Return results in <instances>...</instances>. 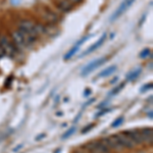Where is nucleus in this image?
Returning a JSON list of instances; mask_svg holds the SVG:
<instances>
[{
    "label": "nucleus",
    "instance_id": "20",
    "mask_svg": "<svg viewBox=\"0 0 153 153\" xmlns=\"http://www.w3.org/2000/svg\"><path fill=\"white\" fill-rule=\"evenodd\" d=\"M93 127H94V125H88L87 127L85 128V129L82 130V134H86L87 132H89L91 129H93Z\"/></svg>",
    "mask_w": 153,
    "mask_h": 153
},
{
    "label": "nucleus",
    "instance_id": "2",
    "mask_svg": "<svg viewBox=\"0 0 153 153\" xmlns=\"http://www.w3.org/2000/svg\"><path fill=\"white\" fill-rule=\"evenodd\" d=\"M19 30L35 39L39 35L37 25L35 23H33L32 21H29V19H22L19 23Z\"/></svg>",
    "mask_w": 153,
    "mask_h": 153
},
{
    "label": "nucleus",
    "instance_id": "9",
    "mask_svg": "<svg viewBox=\"0 0 153 153\" xmlns=\"http://www.w3.org/2000/svg\"><path fill=\"white\" fill-rule=\"evenodd\" d=\"M124 133L130 138V140L134 143V144H141V143L145 142L144 138H143L142 134L140 133V131H137V130L126 131V132H124Z\"/></svg>",
    "mask_w": 153,
    "mask_h": 153
},
{
    "label": "nucleus",
    "instance_id": "1",
    "mask_svg": "<svg viewBox=\"0 0 153 153\" xmlns=\"http://www.w3.org/2000/svg\"><path fill=\"white\" fill-rule=\"evenodd\" d=\"M12 40H13L14 44L18 46L19 48L25 49V48H30L31 46H33L36 42V39L33 37L27 35V34L23 33L19 30H16L12 33Z\"/></svg>",
    "mask_w": 153,
    "mask_h": 153
},
{
    "label": "nucleus",
    "instance_id": "15",
    "mask_svg": "<svg viewBox=\"0 0 153 153\" xmlns=\"http://www.w3.org/2000/svg\"><path fill=\"white\" fill-rule=\"evenodd\" d=\"M125 87V83H122V84H120V85L117 86V87H115L114 89H112L111 91L109 92V94H108V97H111V96L113 95H117L118 92H120V90H122L123 88Z\"/></svg>",
    "mask_w": 153,
    "mask_h": 153
},
{
    "label": "nucleus",
    "instance_id": "27",
    "mask_svg": "<svg viewBox=\"0 0 153 153\" xmlns=\"http://www.w3.org/2000/svg\"><path fill=\"white\" fill-rule=\"evenodd\" d=\"M148 117L150 118H152V111H150V113H148Z\"/></svg>",
    "mask_w": 153,
    "mask_h": 153
},
{
    "label": "nucleus",
    "instance_id": "24",
    "mask_svg": "<svg viewBox=\"0 0 153 153\" xmlns=\"http://www.w3.org/2000/svg\"><path fill=\"white\" fill-rule=\"evenodd\" d=\"M4 55H5V53H4L3 49L1 48V46H0V58H2V57H3Z\"/></svg>",
    "mask_w": 153,
    "mask_h": 153
},
{
    "label": "nucleus",
    "instance_id": "3",
    "mask_svg": "<svg viewBox=\"0 0 153 153\" xmlns=\"http://www.w3.org/2000/svg\"><path fill=\"white\" fill-rule=\"evenodd\" d=\"M135 1L136 0H124V1L120 3V5L118 6V8L113 12L111 18H110V21L114 22V21H117L118 18H120V16H122L123 14H124L125 12L127 11L133 4H134Z\"/></svg>",
    "mask_w": 153,
    "mask_h": 153
},
{
    "label": "nucleus",
    "instance_id": "10",
    "mask_svg": "<svg viewBox=\"0 0 153 153\" xmlns=\"http://www.w3.org/2000/svg\"><path fill=\"white\" fill-rule=\"evenodd\" d=\"M42 16H44V19H45L50 25H54L58 22V16H56L53 11L49 10L48 8H46L45 10L42 11Z\"/></svg>",
    "mask_w": 153,
    "mask_h": 153
},
{
    "label": "nucleus",
    "instance_id": "5",
    "mask_svg": "<svg viewBox=\"0 0 153 153\" xmlns=\"http://www.w3.org/2000/svg\"><path fill=\"white\" fill-rule=\"evenodd\" d=\"M0 46H1V48L3 49L4 53L7 54L8 56H11V57H13L14 55L16 54V49L14 47L13 44H11L9 40L5 37H0Z\"/></svg>",
    "mask_w": 153,
    "mask_h": 153
},
{
    "label": "nucleus",
    "instance_id": "19",
    "mask_svg": "<svg viewBox=\"0 0 153 153\" xmlns=\"http://www.w3.org/2000/svg\"><path fill=\"white\" fill-rule=\"evenodd\" d=\"M111 109H109V108H104V109H102L101 111H99V112H97L95 114V117L96 118H98L99 117H101V115H103V114H105L106 112H108V111H110Z\"/></svg>",
    "mask_w": 153,
    "mask_h": 153
},
{
    "label": "nucleus",
    "instance_id": "12",
    "mask_svg": "<svg viewBox=\"0 0 153 153\" xmlns=\"http://www.w3.org/2000/svg\"><path fill=\"white\" fill-rule=\"evenodd\" d=\"M117 65H110L108 66L107 68H105V70H103L101 73H99V75H98V76L99 78H106V76H111L113 73H114L115 71H117Z\"/></svg>",
    "mask_w": 153,
    "mask_h": 153
},
{
    "label": "nucleus",
    "instance_id": "11",
    "mask_svg": "<svg viewBox=\"0 0 153 153\" xmlns=\"http://www.w3.org/2000/svg\"><path fill=\"white\" fill-rule=\"evenodd\" d=\"M56 5L59 9H61L62 11L68 12L73 8V5L70 3V1L68 0H56Z\"/></svg>",
    "mask_w": 153,
    "mask_h": 153
},
{
    "label": "nucleus",
    "instance_id": "26",
    "mask_svg": "<svg viewBox=\"0 0 153 153\" xmlns=\"http://www.w3.org/2000/svg\"><path fill=\"white\" fill-rule=\"evenodd\" d=\"M43 137H45V135H41V136H39V137H37V140H39V139H41V138H43Z\"/></svg>",
    "mask_w": 153,
    "mask_h": 153
},
{
    "label": "nucleus",
    "instance_id": "14",
    "mask_svg": "<svg viewBox=\"0 0 153 153\" xmlns=\"http://www.w3.org/2000/svg\"><path fill=\"white\" fill-rule=\"evenodd\" d=\"M141 73H142V68H136V70L132 71L131 73L128 74V75H127V80L128 81H135L136 79H138V76L141 75Z\"/></svg>",
    "mask_w": 153,
    "mask_h": 153
},
{
    "label": "nucleus",
    "instance_id": "16",
    "mask_svg": "<svg viewBox=\"0 0 153 153\" xmlns=\"http://www.w3.org/2000/svg\"><path fill=\"white\" fill-rule=\"evenodd\" d=\"M76 131V127H71L70 130L68 131H66V132L65 133V134H63L62 136H61V139H68V138H70L71 135L73 134H75V132Z\"/></svg>",
    "mask_w": 153,
    "mask_h": 153
},
{
    "label": "nucleus",
    "instance_id": "4",
    "mask_svg": "<svg viewBox=\"0 0 153 153\" xmlns=\"http://www.w3.org/2000/svg\"><path fill=\"white\" fill-rule=\"evenodd\" d=\"M106 59H107L106 57H101V58H97V59L92 60L90 63H88V65L83 68L82 71H81V75L84 76H88L91 71H93L94 70H96L97 68H99V66L102 65L103 63H105Z\"/></svg>",
    "mask_w": 153,
    "mask_h": 153
},
{
    "label": "nucleus",
    "instance_id": "7",
    "mask_svg": "<svg viewBox=\"0 0 153 153\" xmlns=\"http://www.w3.org/2000/svg\"><path fill=\"white\" fill-rule=\"evenodd\" d=\"M115 138V140L117 141L118 145L120 147H125V148H133L135 146V144L130 140V138L128 137L127 135L125 134L124 132L123 133H118L117 135H113Z\"/></svg>",
    "mask_w": 153,
    "mask_h": 153
},
{
    "label": "nucleus",
    "instance_id": "13",
    "mask_svg": "<svg viewBox=\"0 0 153 153\" xmlns=\"http://www.w3.org/2000/svg\"><path fill=\"white\" fill-rule=\"evenodd\" d=\"M140 133L142 134L145 142H146V141L152 142V129H151V128H146V129H142L141 131H140Z\"/></svg>",
    "mask_w": 153,
    "mask_h": 153
},
{
    "label": "nucleus",
    "instance_id": "23",
    "mask_svg": "<svg viewBox=\"0 0 153 153\" xmlns=\"http://www.w3.org/2000/svg\"><path fill=\"white\" fill-rule=\"evenodd\" d=\"M90 94H91V90H90V89H86L85 92H84V96H85V97H87V96H89Z\"/></svg>",
    "mask_w": 153,
    "mask_h": 153
},
{
    "label": "nucleus",
    "instance_id": "28",
    "mask_svg": "<svg viewBox=\"0 0 153 153\" xmlns=\"http://www.w3.org/2000/svg\"><path fill=\"white\" fill-rule=\"evenodd\" d=\"M95 153H106V152H95Z\"/></svg>",
    "mask_w": 153,
    "mask_h": 153
},
{
    "label": "nucleus",
    "instance_id": "8",
    "mask_svg": "<svg viewBox=\"0 0 153 153\" xmlns=\"http://www.w3.org/2000/svg\"><path fill=\"white\" fill-rule=\"evenodd\" d=\"M106 38H107V34L104 33L102 36L100 37L99 39H98L97 41L95 42L94 44H92V45H91L90 47H89V48L87 49V50H86L85 52H84L81 56H86V55H89V54H90V53H92V52H94V51H96L98 48L101 47V46L103 45V43H104V42H105Z\"/></svg>",
    "mask_w": 153,
    "mask_h": 153
},
{
    "label": "nucleus",
    "instance_id": "17",
    "mask_svg": "<svg viewBox=\"0 0 153 153\" xmlns=\"http://www.w3.org/2000/svg\"><path fill=\"white\" fill-rule=\"evenodd\" d=\"M124 122H125V118L123 117H117V120H114V122L111 124V128H113V129H115V128H118L120 126H122L123 124H124Z\"/></svg>",
    "mask_w": 153,
    "mask_h": 153
},
{
    "label": "nucleus",
    "instance_id": "6",
    "mask_svg": "<svg viewBox=\"0 0 153 153\" xmlns=\"http://www.w3.org/2000/svg\"><path fill=\"white\" fill-rule=\"evenodd\" d=\"M90 37H91V36L89 35V36L83 37L82 39H80V40L76 42L75 45H74L73 47H71V48L70 49V50H68V52H66V53L65 54V56H63V59H65V60H68V59H71L74 55H75L76 53H78V51L80 50V48L82 47V45H83L84 43H85L86 41L88 40L89 38H90Z\"/></svg>",
    "mask_w": 153,
    "mask_h": 153
},
{
    "label": "nucleus",
    "instance_id": "18",
    "mask_svg": "<svg viewBox=\"0 0 153 153\" xmlns=\"http://www.w3.org/2000/svg\"><path fill=\"white\" fill-rule=\"evenodd\" d=\"M149 55H151V51H150V49H144V50L139 54V56L141 58H146Z\"/></svg>",
    "mask_w": 153,
    "mask_h": 153
},
{
    "label": "nucleus",
    "instance_id": "22",
    "mask_svg": "<svg viewBox=\"0 0 153 153\" xmlns=\"http://www.w3.org/2000/svg\"><path fill=\"white\" fill-rule=\"evenodd\" d=\"M94 101H95V98H92V99L88 100V101H87V102H86V103H85V104H84V105H83V108H84V107H86V106H88L89 104H91V103H93V102H94Z\"/></svg>",
    "mask_w": 153,
    "mask_h": 153
},
{
    "label": "nucleus",
    "instance_id": "21",
    "mask_svg": "<svg viewBox=\"0 0 153 153\" xmlns=\"http://www.w3.org/2000/svg\"><path fill=\"white\" fill-rule=\"evenodd\" d=\"M149 89H152V84H147V85H145L144 87L141 88V91L144 92V91H147V90H149Z\"/></svg>",
    "mask_w": 153,
    "mask_h": 153
},
{
    "label": "nucleus",
    "instance_id": "25",
    "mask_svg": "<svg viewBox=\"0 0 153 153\" xmlns=\"http://www.w3.org/2000/svg\"><path fill=\"white\" fill-rule=\"evenodd\" d=\"M82 0H70V2H74V3H80Z\"/></svg>",
    "mask_w": 153,
    "mask_h": 153
}]
</instances>
